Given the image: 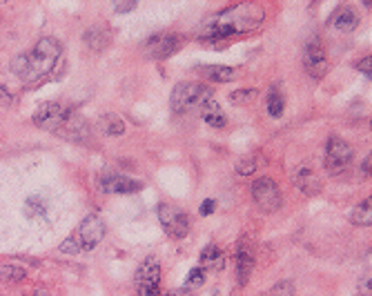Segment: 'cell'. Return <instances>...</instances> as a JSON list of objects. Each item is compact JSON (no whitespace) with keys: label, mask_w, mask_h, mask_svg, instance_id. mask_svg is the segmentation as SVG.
<instances>
[{"label":"cell","mask_w":372,"mask_h":296,"mask_svg":"<svg viewBox=\"0 0 372 296\" xmlns=\"http://www.w3.org/2000/svg\"><path fill=\"white\" fill-rule=\"evenodd\" d=\"M181 47H183L181 34H156V36L147 38V43L143 45V54L147 58L163 60V58L174 56Z\"/></svg>","instance_id":"30bf717a"},{"label":"cell","mask_w":372,"mask_h":296,"mask_svg":"<svg viewBox=\"0 0 372 296\" xmlns=\"http://www.w3.org/2000/svg\"><path fill=\"white\" fill-rule=\"evenodd\" d=\"M98 187L105 194H132V192L141 190V183H137L134 178H127L123 174H107V176L98 178Z\"/></svg>","instance_id":"7c38bea8"},{"label":"cell","mask_w":372,"mask_h":296,"mask_svg":"<svg viewBox=\"0 0 372 296\" xmlns=\"http://www.w3.org/2000/svg\"><path fill=\"white\" fill-rule=\"evenodd\" d=\"M357 70H359L361 74H366V76L370 78V70H372V58H370V56L361 58V60L357 62Z\"/></svg>","instance_id":"83f0119b"},{"label":"cell","mask_w":372,"mask_h":296,"mask_svg":"<svg viewBox=\"0 0 372 296\" xmlns=\"http://www.w3.org/2000/svg\"><path fill=\"white\" fill-rule=\"evenodd\" d=\"M363 174L370 176V154H368V158H363Z\"/></svg>","instance_id":"4dcf8cb0"},{"label":"cell","mask_w":372,"mask_h":296,"mask_svg":"<svg viewBox=\"0 0 372 296\" xmlns=\"http://www.w3.org/2000/svg\"><path fill=\"white\" fill-rule=\"evenodd\" d=\"M137 292L139 296H159L161 292V261L147 256L137 270Z\"/></svg>","instance_id":"8992f818"},{"label":"cell","mask_w":372,"mask_h":296,"mask_svg":"<svg viewBox=\"0 0 372 296\" xmlns=\"http://www.w3.org/2000/svg\"><path fill=\"white\" fill-rule=\"evenodd\" d=\"M33 125L41 129L54 131L58 136L72 138V141H83L87 138V123L80 119L78 114L60 103H43L36 111H33Z\"/></svg>","instance_id":"3957f363"},{"label":"cell","mask_w":372,"mask_h":296,"mask_svg":"<svg viewBox=\"0 0 372 296\" xmlns=\"http://www.w3.org/2000/svg\"><path fill=\"white\" fill-rule=\"evenodd\" d=\"M100 129H103L107 136H121L125 131V121L121 116H116V114H105V116L100 119Z\"/></svg>","instance_id":"44dd1931"},{"label":"cell","mask_w":372,"mask_h":296,"mask_svg":"<svg viewBox=\"0 0 372 296\" xmlns=\"http://www.w3.org/2000/svg\"><path fill=\"white\" fill-rule=\"evenodd\" d=\"M265 107H267V114H270V116H272V119L283 116V109H285V98H283V94H281L277 87H272V89L267 92Z\"/></svg>","instance_id":"ffe728a7"},{"label":"cell","mask_w":372,"mask_h":296,"mask_svg":"<svg viewBox=\"0 0 372 296\" xmlns=\"http://www.w3.org/2000/svg\"><path fill=\"white\" fill-rule=\"evenodd\" d=\"M303 67H306L308 76L319 80L330 72V60L324 43L319 38H312L306 47V54H303Z\"/></svg>","instance_id":"9c48e42d"},{"label":"cell","mask_w":372,"mask_h":296,"mask_svg":"<svg viewBox=\"0 0 372 296\" xmlns=\"http://www.w3.org/2000/svg\"><path fill=\"white\" fill-rule=\"evenodd\" d=\"M63 47L56 38H41L33 45L29 52L18 54L11 60V70L18 76L25 85H36L49 78V74L54 72V67L60 60Z\"/></svg>","instance_id":"7a4b0ae2"},{"label":"cell","mask_w":372,"mask_h":296,"mask_svg":"<svg viewBox=\"0 0 372 296\" xmlns=\"http://www.w3.org/2000/svg\"><path fill=\"white\" fill-rule=\"evenodd\" d=\"M252 270H255V252H252V245L245 241L236 250V278H239V285L248 283Z\"/></svg>","instance_id":"5bb4252c"},{"label":"cell","mask_w":372,"mask_h":296,"mask_svg":"<svg viewBox=\"0 0 372 296\" xmlns=\"http://www.w3.org/2000/svg\"><path fill=\"white\" fill-rule=\"evenodd\" d=\"M105 232H107V227H105L103 221H100V216L90 214V216L78 225L74 236H70L67 241L60 243V252L63 254L92 252L94 248H98L100 241L105 239Z\"/></svg>","instance_id":"277c9868"},{"label":"cell","mask_w":372,"mask_h":296,"mask_svg":"<svg viewBox=\"0 0 372 296\" xmlns=\"http://www.w3.org/2000/svg\"><path fill=\"white\" fill-rule=\"evenodd\" d=\"M112 36H110V29L107 27H94L85 34V43L94 49V52H103V49L110 45Z\"/></svg>","instance_id":"d6986e66"},{"label":"cell","mask_w":372,"mask_h":296,"mask_svg":"<svg viewBox=\"0 0 372 296\" xmlns=\"http://www.w3.org/2000/svg\"><path fill=\"white\" fill-rule=\"evenodd\" d=\"M201 116H203V121H206L208 125H212V127H216V129H221V127H225V114H223V109L218 107V103L212 101L201 109Z\"/></svg>","instance_id":"ac0fdd59"},{"label":"cell","mask_w":372,"mask_h":296,"mask_svg":"<svg viewBox=\"0 0 372 296\" xmlns=\"http://www.w3.org/2000/svg\"><path fill=\"white\" fill-rule=\"evenodd\" d=\"M294 185L306 194V196H314L321 192V180L317 178V174L308 168V165H303L301 170H297L294 174Z\"/></svg>","instance_id":"9a60e30c"},{"label":"cell","mask_w":372,"mask_h":296,"mask_svg":"<svg viewBox=\"0 0 372 296\" xmlns=\"http://www.w3.org/2000/svg\"><path fill=\"white\" fill-rule=\"evenodd\" d=\"M27 276V272L18 265H0V281L5 283H18Z\"/></svg>","instance_id":"603a6c76"},{"label":"cell","mask_w":372,"mask_h":296,"mask_svg":"<svg viewBox=\"0 0 372 296\" xmlns=\"http://www.w3.org/2000/svg\"><path fill=\"white\" fill-rule=\"evenodd\" d=\"M359 11L350 7V5H344L336 9L332 16H330V27H334L336 31H344V34H348V31H354L359 25Z\"/></svg>","instance_id":"4fadbf2b"},{"label":"cell","mask_w":372,"mask_h":296,"mask_svg":"<svg viewBox=\"0 0 372 296\" xmlns=\"http://www.w3.org/2000/svg\"><path fill=\"white\" fill-rule=\"evenodd\" d=\"M203 283H206V272H203L201 268H194L188 274V278H185V285H188V287H198Z\"/></svg>","instance_id":"d4e9b609"},{"label":"cell","mask_w":372,"mask_h":296,"mask_svg":"<svg viewBox=\"0 0 372 296\" xmlns=\"http://www.w3.org/2000/svg\"><path fill=\"white\" fill-rule=\"evenodd\" d=\"M225 252L223 250H218L216 245H208L206 250H203V254H201V270L206 272V270H214V272H218V270H223L225 268Z\"/></svg>","instance_id":"2e32d148"},{"label":"cell","mask_w":372,"mask_h":296,"mask_svg":"<svg viewBox=\"0 0 372 296\" xmlns=\"http://www.w3.org/2000/svg\"><path fill=\"white\" fill-rule=\"evenodd\" d=\"M354 152L344 138H330L326 147V168L330 174H341L352 165Z\"/></svg>","instance_id":"8fae6325"},{"label":"cell","mask_w":372,"mask_h":296,"mask_svg":"<svg viewBox=\"0 0 372 296\" xmlns=\"http://www.w3.org/2000/svg\"><path fill=\"white\" fill-rule=\"evenodd\" d=\"M212 89L203 83H179L172 92V109L176 114L201 111L212 101Z\"/></svg>","instance_id":"5b68a950"},{"label":"cell","mask_w":372,"mask_h":296,"mask_svg":"<svg viewBox=\"0 0 372 296\" xmlns=\"http://www.w3.org/2000/svg\"><path fill=\"white\" fill-rule=\"evenodd\" d=\"M255 160H250V158H241V163H239V165H236V172H239V174H243V176H248V174H252V172H255Z\"/></svg>","instance_id":"484cf974"},{"label":"cell","mask_w":372,"mask_h":296,"mask_svg":"<svg viewBox=\"0 0 372 296\" xmlns=\"http://www.w3.org/2000/svg\"><path fill=\"white\" fill-rule=\"evenodd\" d=\"M265 296H294V283L292 281H281V283H277L272 290H270Z\"/></svg>","instance_id":"cb8c5ba5"},{"label":"cell","mask_w":372,"mask_h":296,"mask_svg":"<svg viewBox=\"0 0 372 296\" xmlns=\"http://www.w3.org/2000/svg\"><path fill=\"white\" fill-rule=\"evenodd\" d=\"M265 21V11L261 5L255 3H245V5H234L223 11H218L212 16V21L208 23L206 31H203L201 40L208 45L216 43H225L234 36L248 34V31H255L263 25Z\"/></svg>","instance_id":"6da1fadb"},{"label":"cell","mask_w":372,"mask_h":296,"mask_svg":"<svg viewBox=\"0 0 372 296\" xmlns=\"http://www.w3.org/2000/svg\"><path fill=\"white\" fill-rule=\"evenodd\" d=\"M132 9H137V3H116L114 5V11H118V13H125V11H132Z\"/></svg>","instance_id":"f546056e"},{"label":"cell","mask_w":372,"mask_h":296,"mask_svg":"<svg viewBox=\"0 0 372 296\" xmlns=\"http://www.w3.org/2000/svg\"><path fill=\"white\" fill-rule=\"evenodd\" d=\"M201 74L212 83H230L236 76V70L228 67V65H206V67H201Z\"/></svg>","instance_id":"e0dca14e"},{"label":"cell","mask_w":372,"mask_h":296,"mask_svg":"<svg viewBox=\"0 0 372 296\" xmlns=\"http://www.w3.org/2000/svg\"><path fill=\"white\" fill-rule=\"evenodd\" d=\"M250 96H255V89H245V92H236L230 96V101L232 103H239V101H248Z\"/></svg>","instance_id":"f1b7e54d"},{"label":"cell","mask_w":372,"mask_h":296,"mask_svg":"<svg viewBox=\"0 0 372 296\" xmlns=\"http://www.w3.org/2000/svg\"><path fill=\"white\" fill-rule=\"evenodd\" d=\"M350 221H352L354 225H361V227L368 225V227H370V223H372V203H370V199L363 201V203H359L357 207L352 209Z\"/></svg>","instance_id":"7402d4cb"},{"label":"cell","mask_w":372,"mask_h":296,"mask_svg":"<svg viewBox=\"0 0 372 296\" xmlns=\"http://www.w3.org/2000/svg\"><path fill=\"white\" fill-rule=\"evenodd\" d=\"M159 221H161L163 229L167 232V236H172V239H185V236L190 234L188 214H185L181 207L172 205V203H161V205H159Z\"/></svg>","instance_id":"52a82bcc"},{"label":"cell","mask_w":372,"mask_h":296,"mask_svg":"<svg viewBox=\"0 0 372 296\" xmlns=\"http://www.w3.org/2000/svg\"><path fill=\"white\" fill-rule=\"evenodd\" d=\"M214 209H216V201L214 199H208V201L201 203V214H203V216H210V214H214Z\"/></svg>","instance_id":"4316f807"},{"label":"cell","mask_w":372,"mask_h":296,"mask_svg":"<svg viewBox=\"0 0 372 296\" xmlns=\"http://www.w3.org/2000/svg\"><path fill=\"white\" fill-rule=\"evenodd\" d=\"M252 199H255L259 209L265 212V214L277 212L283 203L279 185L267 176H261V178L255 180V183H252Z\"/></svg>","instance_id":"ba28073f"}]
</instances>
